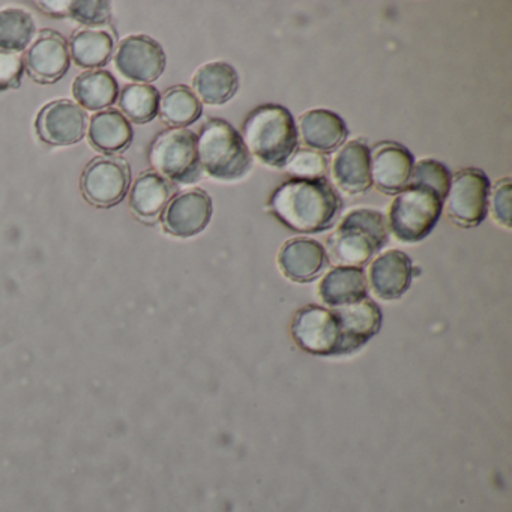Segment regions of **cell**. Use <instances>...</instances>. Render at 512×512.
Wrapping results in <instances>:
<instances>
[{
	"instance_id": "cell-1",
	"label": "cell",
	"mask_w": 512,
	"mask_h": 512,
	"mask_svg": "<svg viewBox=\"0 0 512 512\" xmlns=\"http://www.w3.org/2000/svg\"><path fill=\"white\" fill-rule=\"evenodd\" d=\"M268 208L293 232L319 233L331 229L343 205L337 191L325 178H295L275 190Z\"/></svg>"
},
{
	"instance_id": "cell-2",
	"label": "cell",
	"mask_w": 512,
	"mask_h": 512,
	"mask_svg": "<svg viewBox=\"0 0 512 512\" xmlns=\"http://www.w3.org/2000/svg\"><path fill=\"white\" fill-rule=\"evenodd\" d=\"M241 137L250 155L274 169L286 167L299 145L292 113L278 104H265L253 110L245 119Z\"/></svg>"
},
{
	"instance_id": "cell-3",
	"label": "cell",
	"mask_w": 512,
	"mask_h": 512,
	"mask_svg": "<svg viewBox=\"0 0 512 512\" xmlns=\"http://www.w3.org/2000/svg\"><path fill=\"white\" fill-rule=\"evenodd\" d=\"M197 152L202 170L218 181H238L253 166L241 134L221 119H211L203 125Z\"/></svg>"
},
{
	"instance_id": "cell-4",
	"label": "cell",
	"mask_w": 512,
	"mask_h": 512,
	"mask_svg": "<svg viewBox=\"0 0 512 512\" xmlns=\"http://www.w3.org/2000/svg\"><path fill=\"white\" fill-rule=\"evenodd\" d=\"M386 242L388 230L383 215L373 209H356L344 217L328 245L334 262L359 268L370 262Z\"/></svg>"
},
{
	"instance_id": "cell-5",
	"label": "cell",
	"mask_w": 512,
	"mask_h": 512,
	"mask_svg": "<svg viewBox=\"0 0 512 512\" xmlns=\"http://www.w3.org/2000/svg\"><path fill=\"white\" fill-rule=\"evenodd\" d=\"M443 211V200L428 188L407 187L389 209V229L398 241L415 244L427 238Z\"/></svg>"
},
{
	"instance_id": "cell-6",
	"label": "cell",
	"mask_w": 512,
	"mask_h": 512,
	"mask_svg": "<svg viewBox=\"0 0 512 512\" xmlns=\"http://www.w3.org/2000/svg\"><path fill=\"white\" fill-rule=\"evenodd\" d=\"M149 161L158 175L178 184H194L202 179L197 136L185 128H170L155 139Z\"/></svg>"
},
{
	"instance_id": "cell-7",
	"label": "cell",
	"mask_w": 512,
	"mask_h": 512,
	"mask_svg": "<svg viewBox=\"0 0 512 512\" xmlns=\"http://www.w3.org/2000/svg\"><path fill=\"white\" fill-rule=\"evenodd\" d=\"M490 181L478 169H466L451 178L445 199L446 215L461 227L479 226L487 217Z\"/></svg>"
},
{
	"instance_id": "cell-8",
	"label": "cell",
	"mask_w": 512,
	"mask_h": 512,
	"mask_svg": "<svg viewBox=\"0 0 512 512\" xmlns=\"http://www.w3.org/2000/svg\"><path fill=\"white\" fill-rule=\"evenodd\" d=\"M292 337L311 355H343V337L334 310L308 305L293 317Z\"/></svg>"
},
{
	"instance_id": "cell-9",
	"label": "cell",
	"mask_w": 512,
	"mask_h": 512,
	"mask_svg": "<svg viewBox=\"0 0 512 512\" xmlns=\"http://www.w3.org/2000/svg\"><path fill=\"white\" fill-rule=\"evenodd\" d=\"M131 170L127 161L116 157L97 158L82 175V193L89 203L109 208L118 205L130 190Z\"/></svg>"
},
{
	"instance_id": "cell-10",
	"label": "cell",
	"mask_w": 512,
	"mask_h": 512,
	"mask_svg": "<svg viewBox=\"0 0 512 512\" xmlns=\"http://www.w3.org/2000/svg\"><path fill=\"white\" fill-rule=\"evenodd\" d=\"M86 125L88 115L85 110L68 100L47 104L35 122L40 139L53 146H70L82 142Z\"/></svg>"
},
{
	"instance_id": "cell-11",
	"label": "cell",
	"mask_w": 512,
	"mask_h": 512,
	"mask_svg": "<svg viewBox=\"0 0 512 512\" xmlns=\"http://www.w3.org/2000/svg\"><path fill=\"white\" fill-rule=\"evenodd\" d=\"M115 64L119 73L128 80L149 83L164 73L166 55L157 41L146 35H133L119 44Z\"/></svg>"
},
{
	"instance_id": "cell-12",
	"label": "cell",
	"mask_w": 512,
	"mask_h": 512,
	"mask_svg": "<svg viewBox=\"0 0 512 512\" xmlns=\"http://www.w3.org/2000/svg\"><path fill=\"white\" fill-rule=\"evenodd\" d=\"M212 217V200L205 191L191 190L170 200L163 211L164 230L176 238H191L206 229Z\"/></svg>"
},
{
	"instance_id": "cell-13",
	"label": "cell",
	"mask_w": 512,
	"mask_h": 512,
	"mask_svg": "<svg viewBox=\"0 0 512 512\" xmlns=\"http://www.w3.org/2000/svg\"><path fill=\"white\" fill-rule=\"evenodd\" d=\"M371 181L383 194H400L409 185L415 160L409 149L397 143L377 145L370 154Z\"/></svg>"
},
{
	"instance_id": "cell-14",
	"label": "cell",
	"mask_w": 512,
	"mask_h": 512,
	"mask_svg": "<svg viewBox=\"0 0 512 512\" xmlns=\"http://www.w3.org/2000/svg\"><path fill=\"white\" fill-rule=\"evenodd\" d=\"M70 47L61 34L41 32L26 55L29 76L41 83L58 82L70 70Z\"/></svg>"
},
{
	"instance_id": "cell-15",
	"label": "cell",
	"mask_w": 512,
	"mask_h": 512,
	"mask_svg": "<svg viewBox=\"0 0 512 512\" xmlns=\"http://www.w3.org/2000/svg\"><path fill=\"white\" fill-rule=\"evenodd\" d=\"M343 337V355L356 352L367 344L382 326V311L371 299L335 308Z\"/></svg>"
},
{
	"instance_id": "cell-16",
	"label": "cell",
	"mask_w": 512,
	"mask_h": 512,
	"mask_svg": "<svg viewBox=\"0 0 512 512\" xmlns=\"http://www.w3.org/2000/svg\"><path fill=\"white\" fill-rule=\"evenodd\" d=\"M371 151L364 142L346 143L335 155L332 176L335 185L350 196L367 193L371 181Z\"/></svg>"
},
{
	"instance_id": "cell-17",
	"label": "cell",
	"mask_w": 512,
	"mask_h": 512,
	"mask_svg": "<svg viewBox=\"0 0 512 512\" xmlns=\"http://www.w3.org/2000/svg\"><path fill=\"white\" fill-rule=\"evenodd\" d=\"M328 263L325 248L313 239L298 238L286 242L278 253L281 272L295 283L316 280Z\"/></svg>"
},
{
	"instance_id": "cell-18",
	"label": "cell",
	"mask_w": 512,
	"mask_h": 512,
	"mask_svg": "<svg viewBox=\"0 0 512 512\" xmlns=\"http://www.w3.org/2000/svg\"><path fill=\"white\" fill-rule=\"evenodd\" d=\"M412 278V260L403 251H386L370 268L371 287L386 301L401 298L409 289Z\"/></svg>"
},
{
	"instance_id": "cell-19",
	"label": "cell",
	"mask_w": 512,
	"mask_h": 512,
	"mask_svg": "<svg viewBox=\"0 0 512 512\" xmlns=\"http://www.w3.org/2000/svg\"><path fill=\"white\" fill-rule=\"evenodd\" d=\"M302 142L319 154H331L346 142V124L337 113L329 110H310L299 118Z\"/></svg>"
},
{
	"instance_id": "cell-20",
	"label": "cell",
	"mask_w": 512,
	"mask_h": 512,
	"mask_svg": "<svg viewBox=\"0 0 512 512\" xmlns=\"http://www.w3.org/2000/svg\"><path fill=\"white\" fill-rule=\"evenodd\" d=\"M193 86L203 103L209 106H223L238 92L239 76L232 65L226 62H211L196 71Z\"/></svg>"
},
{
	"instance_id": "cell-21",
	"label": "cell",
	"mask_w": 512,
	"mask_h": 512,
	"mask_svg": "<svg viewBox=\"0 0 512 512\" xmlns=\"http://www.w3.org/2000/svg\"><path fill=\"white\" fill-rule=\"evenodd\" d=\"M319 292L323 302L332 308L364 301L368 298L364 271L353 266L332 269L320 283Z\"/></svg>"
},
{
	"instance_id": "cell-22",
	"label": "cell",
	"mask_w": 512,
	"mask_h": 512,
	"mask_svg": "<svg viewBox=\"0 0 512 512\" xmlns=\"http://www.w3.org/2000/svg\"><path fill=\"white\" fill-rule=\"evenodd\" d=\"M89 142L104 154H118L133 142L134 131L128 119L116 110L98 112L89 125Z\"/></svg>"
},
{
	"instance_id": "cell-23",
	"label": "cell",
	"mask_w": 512,
	"mask_h": 512,
	"mask_svg": "<svg viewBox=\"0 0 512 512\" xmlns=\"http://www.w3.org/2000/svg\"><path fill=\"white\" fill-rule=\"evenodd\" d=\"M175 188L163 176L154 172L142 173L134 182L130 206L143 220H152L166 209Z\"/></svg>"
},
{
	"instance_id": "cell-24",
	"label": "cell",
	"mask_w": 512,
	"mask_h": 512,
	"mask_svg": "<svg viewBox=\"0 0 512 512\" xmlns=\"http://www.w3.org/2000/svg\"><path fill=\"white\" fill-rule=\"evenodd\" d=\"M73 95L86 110L97 112L115 104L119 86L109 71H86L74 80Z\"/></svg>"
},
{
	"instance_id": "cell-25",
	"label": "cell",
	"mask_w": 512,
	"mask_h": 512,
	"mask_svg": "<svg viewBox=\"0 0 512 512\" xmlns=\"http://www.w3.org/2000/svg\"><path fill=\"white\" fill-rule=\"evenodd\" d=\"M70 50L74 62L79 67L101 68L112 59L115 40L110 32L85 29L71 37Z\"/></svg>"
},
{
	"instance_id": "cell-26",
	"label": "cell",
	"mask_w": 512,
	"mask_h": 512,
	"mask_svg": "<svg viewBox=\"0 0 512 512\" xmlns=\"http://www.w3.org/2000/svg\"><path fill=\"white\" fill-rule=\"evenodd\" d=\"M202 104L187 86H175L164 94L160 101L161 118L172 127L184 128L199 121Z\"/></svg>"
},
{
	"instance_id": "cell-27",
	"label": "cell",
	"mask_w": 512,
	"mask_h": 512,
	"mask_svg": "<svg viewBox=\"0 0 512 512\" xmlns=\"http://www.w3.org/2000/svg\"><path fill=\"white\" fill-rule=\"evenodd\" d=\"M34 35V17L28 11L19 8L0 11V52H23Z\"/></svg>"
},
{
	"instance_id": "cell-28",
	"label": "cell",
	"mask_w": 512,
	"mask_h": 512,
	"mask_svg": "<svg viewBox=\"0 0 512 512\" xmlns=\"http://www.w3.org/2000/svg\"><path fill=\"white\" fill-rule=\"evenodd\" d=\"M160 92L151 85H131L122 91L119 106L122 112L136 122L146 124L157 118L160 112Z\"/></svg>"
},
{
	"instance_id": "cell-29",
	"label": "cell",
	"mask_w": 512,
	"mask_h": 512,
	"mask_svg": "<svg viewBox=\"0 0 512 512\" xmlns=\"http://www.w3.org/2000/svg\"><path fill=\"white\" fill-rule=\"evenodd\" d=\"M451 185V173L439 161L421 160L413 166L407 187L428 188L436 191L440 199L445 202Z\"/></svg>"
},
{
	"instance_id": "cell-30",
	"label": "cell",
	"mask_w": 512,
	"mask_h": 512,
	"mask_svg": "<svg viewBox=\"0 0 512 512\" xmlns=\"http://www.w3.org/2000/svg\"><path fill=\"white\" fill-rule=\"evenodd\" d=\"M68 17L89 28L107 25L112 19V4L106 0H80L68 4Z\"/></svg>"
},
{
	"instance_id": "cell-31",
	"label": "cell",
	"mask_w": 512,
	"mask_h": 512,
	"mask_svg": "<svg viewBox=\"0 0 512 512\" xmlns=\"http://www.w3.org/2000/svg\"><path fill=\"white\" fill-rule=\"evenodd\" d=\"M328 170V160L319 152L302 149L295 152L286 164V172L296 179H319Z\"/></svg>"
},
{
	"instance_id": "cell-32",
	"label": "cell",
	"mask_w": 512,
	"mask_h": 512,
	"mask_svg": "<svg viewBox=\"0 0 512 512\" xmlns=\"http://www.w3.org/2000/svg\"><path fill=\"white\" fill-rule=\"evenodd\" d=\"M511 197V179L505 178L494 185L493 190H490V199H488V206H491V215L494 220L508 229L511 227Z\"/></svg>"
},
{
	"instance_id": "cell-33",
	"label": "cell",
	"mask_w": 512,
	"mask_h": 512,
	"mask_svg": "<svg viewBox=\"0 0 512 512\" xmlns=\"http://www.w3.org/2000/svg\"><path fill=\"white\" fill-rule=\"evenodd\" d=\"M25 67L16 53L0 52V91L19 88Z\"/></svg>"
},
{
	"instance_id": "cell-34",
	"label": "cell",
	"mask_w": 512,
	"mask_h": 512,
	"mask_svg": "<svg viewBox=\"0 0 512 512\" xmlns=\"http://www.w3.org/2000/svg\"><path fill=\"white\" fill-rule=\"evenodd\" d=\"M68 4L70 2H41V7L44 11L53 17H67L68 16Z\"/></svg>"
}]
</instances>
